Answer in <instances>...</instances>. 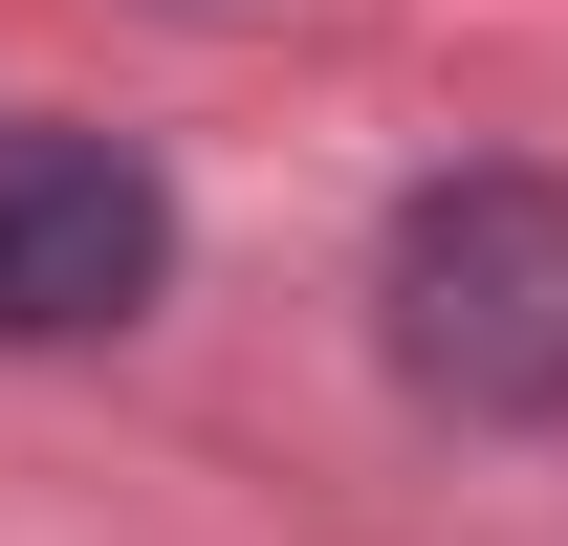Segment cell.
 <instances>
[{
	"label": "cell",
	"instance_id": "obj_1",
	"mask_svg": "<svg viewBox=\"0 0 568 546\" xmlns=\"http://www.w3.org/2000/svg\"><path fill=\"white\" fill-rule=\"evenodd\" d=\"M372 350L459 437H568V175H525V153L416 175L372 241Z\"/></svg>",
	"mask_w": 568,
	"mask_h": 546
},
{
	"label": "cell",
	"instance_id": "obj_2",
	"mask_svg": "<svg viewBox=\"0 0 568 546\" xmlns=\"http://www.w3.org/2000/svg\"><path fill=\"white\" fill-rule=\"evenodd\" d=\"M153 284H175V175L132 132L0 110V350H110L153 328Z\"/></svg>",
	"mask_w": 568,
	"mask_h": 546
}]
</instances>
